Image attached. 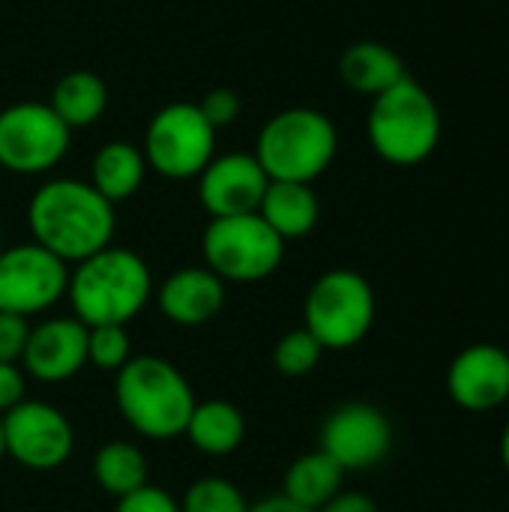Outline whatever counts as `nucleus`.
Listing matches in <instances>:
<instances>
[{"label": "nucleus", "instance_id": "3", "mask_svg": "<svg viewBox=\"0 0 509 512\" xmlns=\"http://www.w3.org/2000/svg\"><path fill=\"white\" fill-rule=\"evenodd\" d=\"M114 402L123 420L150 441H171L186 432L195 393L186 375L165 357H132L114 378Z\"/></svg>", "mask_w": 509, "mask_h": 512}, {"label": "nucleus", "instance_id": "19", "mask_svg": "<svg viewBox=\"0 0 509 512\" xmlns=\"http://www.w3.org/2000/svg\"><path fill=\"white\" fill-rule=\"evenodd\" d=\"M147 174V159L135 144L126 141H108L105 147L96 150L90 162V186L111 204L129 201Z\"/></svg>", "mask_w": 509, "mask_h": 512}, {"label": "nucleus", "instance_id": "5", "mask_svg": "<svg viewBox=\"0 0 509 512\" xmlns=\"http://www.w3.org/2000/svg\"><path fill=\"white\" fill-rule=\"evenodd\" d=\"M336 150L339 132L324 111L285 108L261 126L252 156L270 180L315 183L333 165Z\"/></svg>", "mask_w": 509, "mask_h": 512}, {"label": "nucleus", "instance_id": "2", "mask_svg": "<svg viewBox=\"0 0 509 512\" xmlns=\"http://www.w3.org/2000/svg\"><path fill=\"white\" fill-rule=\"evenodd\" d=\"M66 297L84 327H126L153 297V276L138 252L105 246L102 252L75 264Z\"/></svg>", "mask_w": 509, "mask_h": 512}, {"label": "nucleus", "instance_id": "21", "mask_svg": "<svg viewBox=\"0 0 509 512\" xmlns=\"http://www.w3.org/2000/svg\"><path fill=\"white\" fill-rule=\"evenodd\" d=\"M183 435L204 456H231L246 438V417L237 405L222 399L198 402Z\"/></svg>", "mask_w": 509, "mask_h": 512}, {"label": "nucleus", "instance_id": "10", "mask_svg": "<svg viewBox=\"0 0 509 512\" xmlns=\"http://www.w3.org/2000/svg\"><path fill=\"white\" fill-rule=\"evenodd\" d=\"M69 288V264L39 243H18L0 249V312L42 315Z\"/></svg>", "mask_w": 509, "mask_h": 512}, {"label": "nucleus", "instance_id": "13", "mask_svg": "<svg viewBox=\"0 0 509 512\" xmlns=\"http://www.w3.org/2000/svg\"><path fill=\"white\" fill-rule=\"evenodd\" d=\"M450 399L471 414H489L509 402V351L492 342L462 348L447 369Z\"/></svg>", "mask_w": 509, "mask_h": 512}, {"label": "nucleus", "instance_id": "28", "mask_svg": "<svg viewBox=\"0 0 509 512\" xmlns=\"http://www.w3.org/2000/svg\"><path fill=\"white\" fill-rule=\"evenodd\" d=\"M27 336H30L27 318L0 312V363H21Z\"/></svg>", "mask_w": 509, "mask_h": 512}, {"label": "nucleus", "instance_id": "30", "mask_svg": "<svg viewBox=\"0 0 509 512\" xmlns=\"http://www.w3.org/2000/svg\"><path fill=\"white\" fill-rule=\"evenodd\" d=\"M24 402V369L18 363H0V417Z\"/></svg>", "mask_w": 509, "mask_h": 512}, {"label": "nucleus", "instance_id": "15", "mask_svg": "<svg viewBox=\"0 0 509 512\" xmlns=\"http://www.w3.org/2000/svg\"><path fill=\"white\" fill-rule=\"evenodd\" d=\"M87 366V327L78 318H51L30 327L21 369L42 384H63Z\"/></svg>", "mask_w": 509, "mask_h": 512}, {"label": "nucleus", "instance_id": "22", "mask_svg": "<svg viewBox=\"0 0 509 512\" xmlns=\"http://www.w3.org/2000/svg\"><path fill=\"white\" fill-rule=\"evenodd\" d=\"M54 114L69 126V129H87L93 126L105 108H108V87L105 81L90 72V69H72L66 72L57 84H54V93H51V102Z\"/></svg>", "mask_w": 509, "mask_h": 512}, {"label": "nucleus", "instance_id": "23", "mask_svg": "<svg viewBox=\"0 0 509 512\" xmlns=\"http://www.w3.org/2000/svg\"><path fill=\"white\" fill-rule=\"evenodd\" d=\"M147 474V456L141 453V447L129 441H108L93 456V480L99 483L102 492H108L117 501L147 486Z\"/></svg>", "mask_w": 509, "mask_h": 512}, {"label": "nucleus", "instance_id": "1", "mask_svg": "<svg viewBox=\"0 0 509 512\" xmlns=\"http://www.w3.org/2000/svg\"><path fill=\"white\" fill-rule=\"evenodd\" d=\"M33 243L57 255L63 264H78L114 237V204L105 201L87 180L57 177L42 183L27 207Z\"/></svg>", "mask_w": 509, "mask_h": 512}, {"label": "nucleus", "instance_id": "25", "mask_svg": "<svg viewBox=\"0 0 509 512\" xmlns=\"http://www.w3.org/2000/svg\"><path fill=\"white\" fill-rule=\"evenodd\" d=\"M180 512H249V501L231 480L201 477L186 489Z\"/></svg>", "mask_w": 509, "mask_h": 512}, {"label": "nucleus", "instance_id": "12", "mask_svg": "<svg viewBox=\"0 0 509 512\" xmlns=\"http://www.w3.org/2000/svg\"><path fill=\"white\" fill-rule=\"evenodd\" d=\"M393 447L387 414L369 402H345L333 408L321 426V450L345 471L360 474L378 468Z\"/></svg>", "mask_w": 509, "mask_h": 512}, {"label": "nucleus", "instance_id": "32", "mask_svg": "<svg viewBox=\"0 0 509 512\" xmlns=\"http://www.w3.org/2000/svg\"><path fill=\"white\" fill-rule=\"evenodd\" d=\"M249 512H312V510H303V507H297V504H291L288 498H282V495H276V498H267V501H258L255 507H249Z\"/></svg>", "mask_w": 509, "mask_h": 512}, {"label": "nucleus", "instance_id": "24", "mask_svg": "<svg viewBox=\"0 0 509 512\" xmlns=\"http://www.w3.org/2000/svg\"><path fill=\"white\" fill-rule=\"evenodd\" d=\"M321 357H324V348H321V342L306 327L285 333L276 342V348H273V366L285 378H306V375H312L318 369Z\"/></svg>", "mask_w": 509, "mask_h": 512}, {"label": "nucleus", "instance_id": "18", "mask_svg": "<svg viewBox=\"0 0 509 512\" xmlns=\"http://www.w3.org/2000/svg\"><path fill=\"white\" fill-rule=\"evenodd\" d=\"M258 216L288 243L315 231L321 219V204L312 183H285L270 180L258 204Z\"/></svg>", "mask_w": 509, "mask_h": 512}, {"label": "nucleus", "instance_id": "14", "mask_svg": "<svg viewBox=\"0 0 509 512\" xmlns=\"http://www.w3.org/2000/svg\"><path fill=\"white\" fill-rule=\"evenodd\" d=\"M270 177L252 153H222L198 174V198L210 219L258 213Z\"/></svg>", "mask_w": 509, "mask_h": 512}, {"label": "nucleus", "instance_id": "4", "mask_svg": "<svg viewBox=\"0 0 509 512\" xmlns=\"http://www.w3.org/2000/svg\"><path fill=\"white\" fill-rule=\"evenodd\" d=\"M366 132L372 150L384 162L411 168L435 153L444 120L432 93L411 75H405L399 84L372 99Z\"/></svg>", "mask_w": 509, "mask_h": 512}, {"label": "nucleus", "instance_id": "11", "mask_svg": "<svg viewBox=\"0 0 509 512\" xmlns=\"http://www.w3.org/2000/svg\"><path fill=\"white\" fill-rule=\"evenodd\" d=\"M3 447L27 471H57L75 450V429L66 414L48 402L24 399L3 417Z\"/></svg>", "mask_w": 509, "mask_h": 512}, {"label": "nucleus", "instance_id": "7", "mask_svg": "<svg viewBox=\"0 0 509 512\" xmlns=\"http://www.w3.org/2000/svg\"><path fill=\"white\" fill-rule=\"evenodd\" d=\"M201 249L207 261L204 267L222 282L237 285L270 279L285 258V240L258 213L210 219Z\"/></svg>", "mask_w": 509, "mask_h": 512}, {"label": "nucleus", "instance_id": "29", "mask_svg": "<svg viewBox=\"0 0 509 512\" xmlns=\"http://www.w3.org/2000/svg\"><path fill=\"white\" fill-rule=\"evenodd\" d=\"M114 512H180V501H174L165 489L147 483L138 492L120 498Z\"/></svg>", "mask_w": 509, "mask_h": 512}, {"label": "nucleus", "instance_id": "35", "mask_svg": "<svg viewBox=\"0 0 509 512\" xmlns=\"http://www.w3.org/2000/svg\"><path fill=\"white\" fill-rule=\"evenodd\" d=\"M0 249H3V228H0Z\"/></svg>", "mask_w": 509, "mask_h": 512}, {"label": "nucleus", "instance_id": "26", "mask_svg": "<svg viewBox=\"0 0 509 512\" xmlns=\"http://www.w3.org/2000/svg\"><path fill=\"white\" fill-rule=\"evenodd\" d=\"M132 360V342L126 327L105 324V327H87V363L105 372H120Z\"/></svg>", "mask_w": 509, "mask_h": 512}, {"label": "nucleus", "instance_id": "9", "mask_svg": "<svg viewBox=\"0 0 509 512\" xmlns=\"http://www.w3.org/2000/svg\"><path fill=\"white\" fill-rule=\"evenodd\" d=\"M72 129L48 102H15L0 111V168L12 174H45L63 162Z\"/></svg>", "mask_w": 509, "mask_h": 512}, {"label": "nucleus", "instance_id": "16", "mask_svg": "<svg viewBox=\"0 0 509 512\" xmlns=\"http://www.w3.org/2000/svg\"><path fill=\"white\" fill-rule=\"evenodd\" d=\"M225 282L207 267H183L171 273L159 291V312L177 327H204L225 309Z\"/></svg>", "mask_w": 509, "mask_h": 512}, {"label": "nucleus", "instance_id": "33", "mask_svg": "<svg viewBox=\"0 0 509 512\" xmlns=\"http://www.w3.org/2000/svg\"><path fill=\"white\" fill-rule=\"evenodd\" d=\"M501 462H504V468H507L509 474V423L504 426V435H501Z\"/></svg>", "mask_w": 509, "mask_h": 512}, {"label": "nucleus", "instance_id": "31", "mask_svg": "<svg viewBox=\"0 0 509 512\" xmlns=\"http://www.w3.org/2000/svg\"><path fill=\"white\" fill-rule=\"evenodd\" d=\"M318 512H378V504L363 492H339L330 504Z\"/></svg>", "mask_w": 509, "mask_h": 512}, {"label": "nucleus", "instance_id": "17", "mask_svg": "<svg viewBox=\"0 0 509 512\" xmlns=\"http://www.w3.org/2000/svg\"><path fill=\"white\" fill-rule=\"evenodd\" d=\"M405 60L384 42L360 39L348 45L339 57V78L360 96H381L405 78Z\"/></svg>", "mask_w": 509, "mask_h": 512}, {"label": "nucleus", "instance_id": "20", "mask_svg": "<svg viewBox=\"0 0 509 512\" xmlns=\"http://www.w3.org/2000/svg\"><path fill=\"white\" fill-rule=\"evenodd\" d=\"M342 480L345 471L324 450H315L288 465L282 477V498L303 510L318 512L342 492Z\"/></svg>", "mask_w": 509, "mask_h": 512}, {"label": "nucleus", "instance_id": "27", "mask_svg": "<svg viewBox=\"0 0 509 512\" xmlns=\"http://www.w3.org/2000/svg\"><path fill=\"white\" fill-rule=\"evenodd\" d=\"M198 108H201V114L207 117V123H210L213 129H225V126H231V123L237 120L243 102H240V96H237L231 87H213V90H207V96L198 102Z\"/></svg>", "mask_w": 509, "mask_h": 512}, {"label": "nucleus", "instance_id": "8", "mask_svg": "<svg viewBox=\"0 0 509 512\" xmlns=\"http://www.w3.org/2000/svg\"><path fill=\"white\" fill-rule=\"evenodd\" d=\"M141 153L156 174L192 180L216 156V129L207 123L198 102H171L150 117Z\"/></svg>", "mask_w": 509, "mask_h": 512}, {"label": "nucleus", "instance_id": "34", "mask_svg": "<svg viewBox=\"0 0 509 512\" xmlns=\"http://www.w3.org/2000/svg\"><path fill=\"white\" fill-rule=\"evenodd\" d=\"M6 456V447H3V420H0V459Z\"/></svg>", "mask_w": 509, "mask_h": 512}, {"label": "nucleus", "instance_id": "6", "mask_svg": "<svg viewBox=\"0 0 509 512\" xmlns=\"http://www.w3.org/2000/svg\"><path fill=\"white\" fill-rule=\"evenodd\" d=\"M375 291L357 270L339 267L321 273L303 303V327L324 351L357 348L375 327Z\"/></svg>", "mask_w": 509, "mask_h": 512}]
</instances>
